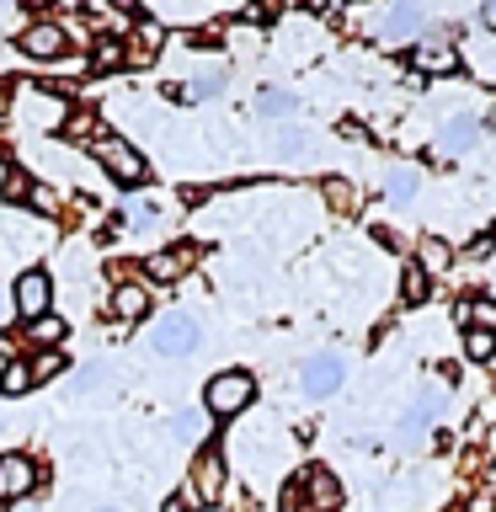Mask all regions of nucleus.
<instances>
[{
	"label": "nucleus",
	"mask_w": 496,
	"mask_h": 512,
	"mask_svg": "<svg viewBox=\"0 0 496 512\" xmlns=\"http://www.w3.org/2000/svg\"><path fill=\"white\" fill-rule=\"evenodd\" d=\"M251 400H256V379L246 374V368H224V374L208 379L203 411H208V416H240Z\"/></svg>",
	"instance_id": "f257e3e1"
},
{
	"label": "nucleus",
	"mask_w": 496,
	"mask_h": 512,
	"mask_svg": "<svg viewBox=\"0 0 496 512\" xmlns=\"http://www.w3.org/2000/svg\"><path fill=\"white\" fill-rule=\"evenodd\" d=\"M150 347L160 352V358H187V352L198 347V320H192L187 310L160 315L155 326H150Z\"/></svg>",
	"instance_id": "f03ea898"
},
{
	"label": "nucleus",
	"mask_w": 496,
	"mask_h": 512,
	"mask_svg": "<svg viewBox=\"0 0 496 512\" xmlns=\"http://www.w3.org/2000/svg\"><path fill=\"white\" fill-rule=\"evenodd\" d=\"M91 155L102 160V166H107L112 176H118V182H128V187H139L144 176H150V166H144V155H139L128 139H118V134H102V139L91 144Z\"/></svg>",
	"instance_id": "7ed1b4c3"
},
{
	"label": "nucleus",
	"mask_w": 496,
	"mask_h": 512,
	"mask_svg": "<svg viewBox=\"0 0 496 512\" xmlns=\"http://www.w3.org/2000/svg\"><path fill=\"white\" fill-rule=\"evenodd\" d=\"M11 304H16V310H22L27 320L48 315V304H54V278H48L43 267L22 272V278H16V288H11Z\"/></svg>",
	"instance_id": "20e7f679"
},
{
	"label": "nucleus",
	"mask_w": 496,
	"mask_h": 512,
	"mask_svg": "<svg viewBox=\"0 0 496 512\" xmlns=\"http://www.w3.org/2000/svg\"><path fill=\"white\" fill-rule=\"evenodd\" d=\"M224 454L219 448H198V459H192V502H219L224 496Z\"/></svg>",
	"instance_id": "39448f33"
},
{
	"label": "nucleus",
	"mask_w": 496,
	"mask_h": 512,
	"mask_svg": "<svg viewBox=\"0 0 496 512\" xmlns=\"http://www.w3.org/2000/svg\"><path fill=\"white\" fill-rule=\"evenodd\" d=\"M342 358L336 352H315V358H304V368H299V384H304V395L310 400H326L336 384H342Z\"/></svg>",
	"instance_id": "423d86ee"
},
{
	"label": "nucleus",
	"mask_w": 496,
	"mask_h": 512,
	"mask_svg": "<svg viewBox=\"0 0 496 512\" xmlns=\"http://www.w3.org/2000/svg\"><path fill=\"white\" fill-rule=\"evenodd\" d=\"M411 64L427 70V75H454L459 70V48L448 38H416L411 43Z\"/></svg>",
	"instance_id": "0eeeda50"
},
{
	"label": "nucleus",
	"mask_w": 496,
	"mask_h": 512,
	"mask_svg": "<svg viewBox=\"0 0 496 512\" xmlns=\"http://www.w3.org/2000/svg\"><path fill=\"white\" fill-rule=\"evenodd\" d=\"M198 267V246H166V251H155L150 262H144V272H150L155 283H176V278H187V272Z\"/></svg>",
	"instance_id": "6e6552de"
},
{
	"label": "nucleus",
	"mask_w": 496,
	"mask_h": 512,
	"mask_svg": "<svg viewBox=\"0 0 496 512\" xmlns=\"http://www.w3.org/2000/svg\"><path fill=\"white\" fill-rule=\"evenodd\" d=\"M32 486H38L32 459H22V454H6V459H0V502H22Z\"/></svg>",
	"instance_id": "1a4fd4ad"
},
{
	"label": "nucleus",
	"mask_w": 496,
	"mask_h": 512,
	"mask_svg": "<svg viewBox=\"0 0 496 512\" xmlns=\"http://www.w3.org/2000/svg\"><path fill=\"white\" fill-rule=\"evenodd\" d=\"M304 507H310V512H336V507H342V480L315 464V470L304 475Z\"/></svg>",
	"instance_id": "9d476101"
},
{
	"label": "nucleus",
	"mask_w": 496,
	"mask_h": 512,
	"mask_svg": "<svg viewBox=\"0 0 496 512\" xmlns=\"http://www.w3.org/2000/svg\"><path fill=\"white\" fill-rule=\"evenodd\" d=\"M22 48H27L32 59H59L64 48H70V32H64L59 22H32L22 32Z\"/></svg>",
	"instance_id": "9b49d317"
},
{
	"label": "nucleus",
	"mask_w": 496,
	"mask_h": 512,
	"mask_svg": "<svg viewBox=\"0 0 496 512\" xmlns=\"http://www.w3.org/2000/svg\"><path fill=\"white\" fill-rule=\"evenodd\" d=\"M64 118H70V107L59 102V96H43V91H27L22 96V123L27 128H64Z\"/></svg>",
	"instance_id": "f8f14e48"
},
{
	"label": "nucleus",
	"mask_w": 496,
	"mask_h": 512,
	"mask_svg": "<svg viewBox=\"0 0 496 512\" xmlns=\"http://www.w3.org/2000/svg\"><path fill=\"white\" fill-rule=\"evenodd\" d=\"M475 144H480V118H470V112H454V118L443 123V134H438L443 155H464V150H475Z\"/></svg>",
	"instance_id": "ddd939ff"
},
{
	"label": "nucleus",
	"mask_w": 496,
	"mask_h": 512,
	"mask_svg": "<svg viewBox=\"0 0 496 512\" xmlns=\"http://www.w3.org/2000/svg\"><path fill=\"white\" fill-rule=\"evenodd\" d=\"M422 22H427V16L416 11V6H390V11L379 16V38L384 43H406V38L422 32Z\"/></svg>",
	"instance_id": "4468645a"
},
{
	"label": "nucleus",
	"mask_w": 496,
	"mask_h": 512,
	"mask_svg": "<svg viewBox=\"0 0 496 512\" xmlns=\"http://www.w3.org/2000/svg\"><path fill=\"white\" fill-rule=\"evenodd\" d=\"M160 43H166V27L150 22V16H139V27H134V48L123 43V54H128V64H155V59H160Z\"/></svg>",
	"instance_id": "2eb2a0df"
},
{
	"label": "nucleus",
	"mask_w": 496,
	"mask_h": 512,
	"mask_svg": "<svg viewBox=\"0 0 496 512\" xmlns=\"http://www.w3.org/2000/svg\"><path fill=\"white\" fill-rule=\"evenodd\" d=\"M107 304H112V315H118V320H139L144 310H150V294H144L139 283H118Z\"/></svg>",
	"instance_id": "dca6fc26"
},
{
	"label": "nucleus",
	"mask_w": 496,
	"mask_h": 512,
	"mask_svg": "<svg viewBox=\"0 0 496 512\" xmlns=\"http://www.w3.org/2000/svg\"><path fill=\"white\" fill-rule=\"evenodd\" d=\"M438 406H443V400H438V390H422V395L411 400V411H406V422H400V427H406L411 438H416V432H427L432 422H438Z\"/></svg>",
	"instance_id": "f3484780"
},
{
	"label": "nucleus",
	"mask_w": 496,
	"mask_h": 512,
	"mask_svg": "<svg viewBox=\"0 0 496 512\" xmlns=\"http://www.w3.org/2000/svg\"><path fill=\"white\" fill-rule=\"evenodd\" d=\"M320 198H326L331 214H352V208H358V187H352L347 176H326V182H320Z\"/></svg>",
	"instance_id": "a211bd4d"
},
{
	"label": "nucleus",
	"mask_w": 496,
	"mask_h": 512,
	"mask_svg": "<svg viewBox=\"0 0 496 512\" xmlns=\"http://www.w3.org/2000/svg\"><path fill=\"white\" fill-rule=\"evenodd\" d=\"M448 262H454V251H448V240L427 235V240H422V251H416V267H422L427 278H438V272H448Z\"/></svg>",
	"instance_id": "6ab92c4d"
},
{
	"label": "nucleus",
	"mask_w": 496,
	"mask_h": 512,
	"mask_svg": "<svg viewBox=\"0 0 496 512\" xmlns=\"http://www.w3.org/2000/svg\"><path fill=\"white\" fill-rule=\"evenodd\" d=\"M27 342H43L48 352H54V342H64V320H59L54 310H48V315H38V320L27 326Z\"/></svg>",
	"instance_id": "aec40b11"
},
{
	"label": "nucleus",
	"mask_w": 496,
	"mask_h": 512,
	"mask_svg": "<svg viewBox=\"0 0 496 512\" xmlns=\"http://www.w3.org/2000/svg\"><path fill=\"white\" fill-rule=\"evenodd\" d=\"M27 390H32V368H27V358H16V363L0 368V395H27Z\"/></svg>",
	"instance_id": "412c9836"
},
{
	"label": "nucleus",
	"mask_w": 496,
	"mask_h": 512,
	"mask_svg": "<svg viewBox=\"0 0 496 512\" xmlns=\"http://www.w3.org/2000/svg\"><path fill=\"white\" fill-rule=\"evenodd\" d=\"M118 64H128L123 38H96V48H91V70H118Z\"/></svg>",
	"instance_id": "4be33fe9"
},
{
	"label": "nucleus",
	"mask_w": 496,
	"mask_h": 512,
	"mask_svg": "<svg viewBox=\"0 0 496 512\" xmlns=\"http://www.w3.org/2000/svg\"><path fill=\"white\" fill-rule=\"evenodd\" d=\"M464 352H470L475 363H491V352H496V331L470 326V331H464Z\"/></svg>",
	"instance_id": "5701e85b"
},
{
	"label": "nucleus",
	"mask_w": 496,
	"mask_h": 512,
	"mask_svg": "<svg viewBox=\"0 0 496 512\" xmlns=\"http://www.w3.org/2000/svg\"><path fill=\"white\" fill-rule=\"evenodd\" d=\"M224 91V70H198L187 80V96L192 102H208V96H219Z\"/></svg>",
	"instance_id": "b1692460"
},
{
	"label": "nucleus",
	"mask_w": 496,
	"mask_h": 512,
	"mask_svg": "<svg viewBox=\"0 0 496 512\" xmlns=\"http://www.w3.org/2000/svg\"><path fill=\"white\" fill-rule=\"evenodd\" d=\"M171 438L176 443H198L203 438V411H176L171 416Z\"/></svg>",
	"instance_id": "393cba45"
},
{
	"label": "nucleus",
	"mask_w": 496,
	"mask_h": 512,
	"mask_svg": "<svg viewBox=\"0 0 496 512\" xmlns=\"http://www.w3.org/2000/svg\"><path fill=\"white\" fill-rule=\"evenodd\" d=\"M278 150H283L288 160H294V155H299V160H310V155H315V139H310V134H304V128H283V139H278Z\"/></svg>",
	"instance_id": "a878e982"
},
{
	"label": "nucleus",
	"mask_w": 496,
	"mask_h": 512,
	"mask_svg": "<svg viewBox=\"0 0 496 512\" xmlns=\"http://www.w3.org/2000/svg\"><path fill=\"white\" fill-rule=\"evenodd\" d=\"M400 294H406V304H427V272L422 267H406V278H400Z\"/></svg>",
	"instance_id": "bb28decb"
},
{
	"label": "nucleus",
	"mask_w": 496,
	"mask_h": 512,
	"mask_svg": "<svg viewBox=\"0 0 496 512\" xmlns=\"http://www.w3.org/2000/svg\"><path fill=\"white\" fill-rule=\"evenodd\" d=\"M128 230H155V219H160V208L155 203H128Z\"/></svg>",
	"instance_id": "cd10ccee"
},
{
	"label": "nucleus",
	"mask_w": 496,
	"mask_h": 512,
	"mask_svg": "<svg viewBox=\"0 0 496 512\" xmlns=\"http://www.w3.org/2000/svg\"><path fill=\"white\" fill-rule=\"evenodd\" d=\"M294 107H299V102H294L288 91H267L262 102H256V112H267V118H283V112H294Z\"/></svg>",
	"instance_id": "c85d7f7f"
},
{
	"label": "nucleus",
	"mask_w": 496,
	"mask_h": 512,
	"mask_svg": "<svg viewBox=\"0 0 496 512\" xmlns=\"http://www.w3.org/2000/svg\"><path fill=\"white\" fill-rule=\"evenodd\" d=\"M27 368H32V384H38V379H54L59 368H64V358H59V352H38V358H32Z\"/></svg>",
	"instance_id": "c756f323"
},
{
	"label": "nucleus",
	"mask_w": 496,
	"mask_h": 512,
	"mask_svg": "<svg viewBox=\"0 0 496 512\" xmlns=\"http://www.w3.org/2000/svg\"><path fill=\"white\" fill-rule=\"evenodd\" d=\"M390 198H395V203H411V198H416V171H395V176H390Z\"/></svg>",
	"instance_id": "7c9ffc66"
},
{
	"label": "nucleus",
	"mask_w": 496,
	"mask_h": 512,
	"mask_svg": "<svg viewBox=\"0 0 496 512\" xmlns=\"http://www.w3.org/2000/svg\"><path fill=\"white\" fill-rule=\"evenodd\" d=\"M102 379H107V363H91V368H80V384H75V395H96V390H102Z\"/></svg>",
	"instance_id": "2f4dec72"
},
{
	"label": "nucleus",
	"mask_w": 496,
	"mask_h": 512,
	"mask_svg": "<svg viewBox=\"0 0 496 512\" xmlns=\"http://www.w3.org/2000/svg\"><path fill=\"white\" fill-rule=\"evenodd\" d=\"M6 198H11V203L32 198V182H27V171H6Z\"/></svg>",
	"instance_id": "473e14b6"
},
{
	"label": "nucleus",
	"mask_w": 496,
	"mask_h": 512,
	"mask_svg": "<svg viewBox=\"0 0 496 512\" xmlns=\"http://www.w3.org/2000/svg\"><path fill=\"white\" fill-rule=\"evenodd\" d=\"M91 128H96V118H91V112H70V118H64V134H70V139H86Z\"/></svg>",
	"instance_id": "72a5a7b5"
},
{
	"label": "nucleus",
	"mask_w": 496,
	"mask_h": 512,
	"mask_svg": "<svg viewBox=\"0 0 496 512\" xmlns=\"http://www.w3.org/2000/svg\"><path fill=\"white\" fill-rule=\"evenodd\" d=\"M491 251H496V235H475V240H470V251H464V256H470V262H486Z\"/></svg>",
	"instance_id": "f704fd0d"
},
{
	"label": "nucleus",
	"mask_w": 496,
	"mask_h": 512,
	"mask_svg": "<svg viewBox=\"0 0 496 512\" xmlns=\"http://www.w3.org/2000/svg\"><path fill=\"white\" fill-rule=\"evenodd\" d=\"M475 326H486V331L496 326V304H486V310H475Z\"/></svg>",
	"instance_id": "c9c22d12"
},
{
	"label": "nucleus",
	"mask_w": 496,
	"mask_h": 512,
	"mask_svg": "<svg viewBox=\"0 0 496 512\" xmlns=\"http://www.w3.org/2000/svg\"><path fill=\"white\" fill-rule=\"evenodd\" d=\"M160 512H187V502H182V496H171V502L160 507Z\"/></svg>",
	"instance_id": "e433bc0d"
},
{
	"label": "nucleus",
	"mask_w": 496,
	"mask_h": 512,
	"mask_svg": "<svg viewBox=\"0 0 496 512\" xmlns=\"http://www.w3.org/2000/svg\"><path fill=\"white\" fill-rule=\"evenodd\" d=\"M480 16H486V22H491V27H496V6H486V11H480Z\"/></svg>",
	"instance_id": "4c0bfd02"
},
{
	"label": "nucleus",
	"mask_w": 496,
	"mask_h": 512,
	"mask_svg": "<svg viewBox=\"0 0 496 512\" xmlns=\"http://www.w3.org/2000/svg\"><path fill=\"white\" fill-rule=\"evenodd\" d=\"M0 326H6V304H0Z\"/></svg>",
	"instance_id": "58836bf2"
},
{
	"label": "nucleus",
	"mask_w": 496,
	"mask_h": 512,
	"mask_svg": "<svg viewBox=\"0 0 496 512\" xmlns=\"http://www.w3.org/2000/svg\"><path fill=\"white\" fill-rule=\"evenodd\" d=\"M0 107H6V91H0Z\"/></svg>",
	"instance_id": "ea45409f"
},
{
	"label": "nucleus",
	"mask_w": 496,
	"mask_h": 512,
	"mask_svg": "<svg viewBox=\"0 0 496 512\" xmlns=\"http://www.w3.org/2000/svg\"><path fill=\"white\" fill-rule=\"evenodd\" d=\"M102 512H118V507H102Z\"/></svg>",
	"instance_id": "a19ab883"
},
{
	"label": "nucleus",
	"mask_w": 496,
	"mask_h": 512,
	"mask_svg": "<svg viewBox=\"0 0 496 512\" xmlns=\"http://www.w3.org/2000/svg\"><path fill=\"white\" fill-rule=\"evenodd\" d=\"M16 512H32V507H16Z\"/></svg>",
	"instance_id": "79ce46f5"
},
{
	"label": "nucleus",
	"mask_w": 496,
	"mask_h": 512,
	"mask_svg": "<svg viewBox=\"0 0 496 512\" xmlns=\"http://www.w3.org/2000/svg\"><path fill=\"white\" fill-rule=\"evenodd\" d=\"M491 363H496V352H491Z\"/></svg>",
	"instance_id": "37998d69"
},
{
	"label": "nucleus",
	"mask_w": 496,
	"mask_h": 512,
	"mask_svg": "<svg viewBox=\"0 0 496 512\" xmlns=\"http://www.w3.org/2000/svg\"><path fill=\"white\" fill-rule=\"evenodd\" d=\"M448 512H459V507H448Z\"/></svg>",
	"instance_id": "c03bdc74"
}]
</instances>
